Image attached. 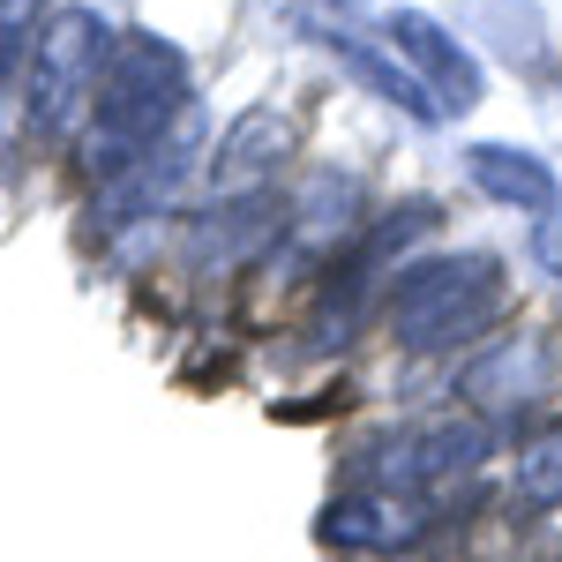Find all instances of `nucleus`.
<instances>
[{"instance_id":"obj_1","label":"nucleus","mask_w":562,"mask_h":562,"mask_svg":"<svg viewBox=\"0 0 562 562\" xmlns=\"http://www.w3.org/2000/svg\"><path fill=\"white\" fill-rule=\"evenodd\" d=\"M503 315V262L495 256H435L390 278V323L413 352H450Z\"/></svg>"},{"instance_id":"obj_2","label":"nucleus","mask_w":562,"mask_h":562,"mask_svg":"<svg viewBox=\"0 0 562 562\" xmlns=\"http://www.w3.org/2000/svg\"><path fill=\"white\" fill-rule=\"evenodd\" d=\"M105 23L90 15V8H60L53 23H38V38H31V113H38V128H68L76 113H90V98H98V68H105Z\"/></svg>"},{"instance_id":"obj_3","label":"nucleus","mask_w":562,"mask_h":562,"mask_svg":"<svg viewBox=\"0 0 562 562\" xmlns=\"http://www.w3.org/2000/svg\"><path fill=\"white\" fill-rule=\"evenodd\" d=\"M390 45H405L413 60V83H435V113H473L480 105V68H473V53L450 38L435 15H413V8H397L390 15Z\"/></svg>"},{"instance_id":"obj_4","label":"nucleus","mask_w":562,"mask_h":562,"mask_svg":"<svg viewBox=\"0 0 562 562\" xmlns=\"http://www.w3.org/2000/svg\"><path fill=\"white\" fill-rule=\"evenodd\" d=\"M465 173H473V188L487 203H518V211H532V217H548L562 203L555 173H548L532 150H518V143H473V150H465Z\"/></svg>"},{"instance_id":"obj_5","label":"nucleus","mask_w":562,"mask_h":562,"mask_svg":"<svg viewBox=\"0 0 562 562\" xmlns=\"http://www.w3.org/2000/svg\"><path fill=\"white\" fill-rule=\"evenodd\" d=\"M278 158H285V121L278 113H240L225 128V143H217L211 180L217 188H262V180L278 173Z\"/></svg>"},{"instance_id":"obj_6","label":"nucleus","mask_w":562,"mask_h":562,"mask_svg":"<svg viewBox=\"0 0 562 562\" xmlns=\"http://www.w3.org/2000/svg\"><path fill=\"white\" fill-rule=\"evenodd\" d=\"M510 503H518V510H555V503H562V428L518 450V473H510Z\"/></svg>"},{"instance_id":"obj_7","label":"nucleus","mask_w":562,"mask_h":562,"mask_svg":"<svg viewBox=\"0 0 562 562\" xmlns=\"http://www.w3.org/2000/svg\"><path fill=\"white\" fill-rule=\"evenodd\" d=\"M532 256L548 262V278H562V211L540 217V233H532Z\"/></svg>"}]
</instances>
